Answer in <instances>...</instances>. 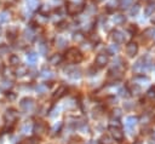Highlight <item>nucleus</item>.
I'll return each instance as SVG.
<instances>
[{"label":"nucleus","instance_id":"1","mask_svg":"<svg viewBox=\"0 0 155 144\" xmlns=\"http://www.w3.org/2000/svg\"><path fill=\"white\" fill-rule=\"evenodd\" d=\"M151 64H153L151 58L149 56H143V57H140L134 63V65H133V73H137V74L138 73H144V71H147V70H149L151 68Z\"/></svg>","mask_w":155,"mask_h":144},{"label":"nucleus","instance_id":"2","mask_svg":"<svg viewBox=\"0 0 155 144\" xmlns=\"http://www.w3.org/2000/svg\"><path fill=\"white\" fill-rule=\"evenodd\" d=\"M65 58H67L68 62H70V63H73V64H78V63H80V62L84 59V54H82V52H81L79 48L71 47V48H69V50L67 51Z\"/></svg>","mask_w":155,"mask_h":144},{"label":"nucleus","instance_id":"3","mask_svg":"<svg viewBox=\"0 0 155 144\" xmlns=\"http://www.w3.org/2000/svg\"><path fill=\"white\" fill-rule=\"evenodd\" d=\"M17 119H18L17 111L13 110V109H8V110L5 113V115H4V120H5V122H6L5 131H7V129L11 131L12 127H13V125H15V122L17 121Z\"/></svg>","mask_w":155,"mask_h":144},{"label":"nucleus","instance_id":"4","mask_svg":"<svg viewBox=\"0 0 155 144\" xmlns=\"http://www.w3.org/2000/svg\"><path fill=\"white\" fill-rule=\"evenodd\" d=\"M65 10H67L68 15H70V16H75V15L81 13V12L85 10V5L68 1V2L65 4Z\"/></svg>","mask_w":155,"mask_h":144},{"label":"nucleus","instance_id":"5","mask_svg":"<svg viewBox=\"0 0 155 144\" xmlns=\"http://www.w3.org/2000/svg\"><path fill=\"white\" fill-rule=\"evenodd\" d=\"M34 105H35V100H34L33 98H29V97L23 98V99L21 100V103H19L21 109H22L23 111H25V113L31 111V110L34 109Z\"/></svg>","mask_w":155,"mask_h":144},{"label":"nucleus","instance_id":"6","mask_svg":"<svg viewBox=\"0 0 155 144\" xmlns=\"http://www.w3.org/2000/svg\"><path fill=\"white\" fill-rule=\"evenodd\" d=\"M33 132L35 133V136L41 137V136L46 134V132H47V125L45 122H42V121L35 122L34 126H33Z\"/></svg>","mask_w":155,"mask_h":144},{"label":"nucleus","instance_id":"7","mask_svg":"<svg viewBox=\"0 0 155 144\" xmlns=\"http://www.w3.org/2000/svg\"><path fill=\"white\" fill-rule=\"evenodd\" d=\"M94 63L99 68L105 67L109 63V54H107V53H98L97 57H96V59H94Z\"/></svg>","mask_w":155,"mask_h":144},{"label":"nucleus","instance_id":"8","mask_svg":"<svg viewBox=\"0 0 155 144\" xmlns=\"http://www.w3.org/2000/svg\"><path fill=\"white\" fill-rule=\"evenodd\" d=\"M110 131L111 137L117 140V142H122L124 140V132L121 131V127H108Z\"/></svg>","mask_w":155,"mask_h":144},{"label":"nucleus","instance_id":"9","mask_svg":"<svg viewBox=\"0 0 155 144\" xmlns=\"http://www.w3.org/2000/svg\"><path fill=\"white\" fill-rule=\"evenodd\" d=\"M138 52V44L134 41H130L126 46V53L128 54V57H134Z\"/></svg>","mask_w":155,"mask_h":144},{"label":"nucleus","instance_id":"10","mask_svg":"<svg viewBox=\"0 0 155 144\" xmlns=\"http://www.w3.org/2000/svg\"><path fill=\"white\" fill-rule=\"evenodd\" d=\"M111 39H113L114 42H116V44H121V42L125 41V35H124V33H122L121 30L115 29V30L111 31Z\"/></svg>","mask_w":155,"mask_h":144},{"label":"nucleus","instance_id":"11","mask_svg":"<svg viewBox=\"0 0 155 144\" xmlns=\"http://www.w3.org/2000/svg\"><path fill=\"white\" fill-rule=\"evenodd\" d=\"M47 21H48L47 16H45V15H42V13H40V12L34 16V23H35L36 25L42 27V25H45V24L47 23Z\"/></svg>","mask_w":155,"mask_h":144},{"label":"nucleus","instance_id":"12","mask_svg":"<svg viewBox=\"0 0 155 144\" xmlns=\"http://www.w3.org/2000/svg\"><path fill=\"white\" fill-rule=\"evenodd\" d=\"M48 62H50L51 65H59L63 62V56L61 53H54V54H52L50 57Z\"/></svg>","mask_w":155,"mask_h":144},{"label":"nucleus","instance_id":"13","mask_svg":"<svg viewBox=\"0 0 155 144\" xmlns=\"http://www.w3.org/2000/svg\"><path fill=\"white\" fill-rule=\"evenodd\" d=\"M127 90H128V92L131 93V94H133V96H139L140 93H142V87L139 86V85H137V83H131V85H128L127 86Z\"/></svg>","mask_w":155,"mask_h":144},{"label":"nucleus","instance_id":"14","mask_svg":"<svg viewBox=\"0 0 155 144\" xmlns=\"http://www.w3.org/2000/svg\"><path fill=\"white\" fill-rule=\"evenodd\" d=\"M67 87L65 86H59L57 90H56V92L53 93V96H52V98L56 100V99H59V98H62V97H64L65 96V93H67Z\"/></svg>","mask_w":155,"mask_h":144},{"label":"nucleus","instance_id":"15","mask_svg":"<svg viewBox=\"0 0 155 144\" xmlns=\"http://www.w3.org/2000/svg\"><path fill=\"white\" fill-rule=\"evenodd\" d=\"M12 86H13V83H12V81L8 80V79H2V80L0 81V90L4 91V92H7L8 90H11Z\"/></svg>","mask_w":155,"mask_h":144},{"label":"nucleus","instance_id":"16","mask_svg":"<svg viewBox=\"0 0 155 144\" xmlns=\"http://www.w3.org/2000/svg\"><path fill=\"white\" fill-rule=\"evenodd\" d=\"M143 35H144L145 39H149V40L155 41V28H154V27H149V28H147V29L144 30Z\"/></svg>","mask_w":155,"mask_h":144},{"label":"nucleus","instance_id":"17","mask_svg":"<svg viewBox=\"0 0 155 144\" xmlns=\"http://www.w3.org/2000/svg\"><path fill=\"white\" fill-rule=\"evenodd\" d=\"M24 39L28 41V42H31L34 39H35V31L33 28H27L24 30Z\"/></svg>","mask_w":155,"mask_h":144},{"label":"nucleus","instance_id":"18","mask_svg":"<svg viewBox=\"0 0 155 144\" xmlns=\"http://www.w3.org/2000/svg\"><path fill=\"white\" fill-rule=\"evenodd\" d=\"M137 122H138V117H136V116H128L126 119V127L131 131L132 128H134V126L137 125Z\"/></svg>","mask_w":155,"mask_h":144},{"label":"nucleus","instance_id":"19","mask_svg":"<svg viewBox=\"0 0 155 144\" xmlns=\"http://www.w3.org/2000/svg\"><path fill=\"white\" fill-rule=\"evenodd\" d=\"M54 44H56V46H57L58 48L63 50V48H65V47H67L68 41H67V39H64V38H62V36H58V38L54 40Z\"/></svg>","mask_w":155,"mask_h":144},{"label":"nucleus","instance_id":"20","mask_svg":"<svg viewBox=\"0 0 155 144\" xmlns=\"http://www.w3.org/2000/svg\"><path fill=\"white\" fill-rule=\"evenodd\" d=\"M149 81V77L148 76H144V75H142V74H138V75H136L134 77H133V82L134 83H137V85H142V83H144V82H148Z\"/></svg>","mask_w":155,"mask_h":144},{"label":"nucleus","instance_id":"21","mask_svg":"<svg viewBox=\"0 0 155 144\" xmlns=\"http://www.w3.org/2000/svg\"><path fill=\"white\" fill-rule=\"evenodd\" d=\"M62 127H63V122H61V121L56 122V123L52 126V128H51V136H53V137L57 136V134L61 132Z\"/></svg>","mask_w":155,"mask_h":144},{"label":"nucleus","instance_id":"22","mask_svg":"<svg viewBox=\"0 0 155 144\" xmlns=\"http://www.w3.org/2000/svg\"><path fill=\"white\" fill-rule=\"evenodd\" d=\"M38 62V54L35 52H30L27 54V63L29 65H34Z\"/></svg>","mask_w":155,"mask_h":144},{"label":"nucleus","instance_id":"23","mask_svg":"<svg viewBox=\"0 0 155 144\" xmlns=\"http://www.w3.org/2000/svg\"><path fill=\"white\" fill-rule=\"evenodd\" d=\"M154 12H155V4H154V2L148 4V5L145 6V8H144V15H145L147 17H149V16H153Z\"/></svg>","mask_w":155,"mask_h":144},{"label":"nucleus","instance_id":"24","mask_svg":"<svg viewBox=\"0 0 155 144\" xmlns=\"http://www.w3.org/2000/svg\"><path fill=\"white\" fill-rule=\"evenodd\" d=\"M139 11H140V5L139 4H134L130 8V16L131 17H136V16H138Z\"/></svg>","mask_w":155,"mask_h":144},{"label":"nucleus","instance_id":"25","mask_svg":"<svg viewBox=\"0 0 155 144\" xmlns=\"http://www.w3.org/2000/svg\"><path fill=\"white\" fill-rule=\"evenodd\" d=\"M68 75H69L71 79H80V77H81V71H80L79 69H76V68L69 69V70H68Z\"/></svg>","mask_w":155,"mask_h":144},{"label":"nucleus","instance_id":"26","mask_svg":"<svg viewBox=\"0 0 155 144\" xmlns=\"http://www.w3.org/2000/svg\"><path fill=\"white\" fill-rule=\"evenodd\" d=\"M113 22H114L115 24H124V23L126 22V17H125L124 15H121V13L115 15V16L113 17Z\"/></svg>","mask_w":155,"mask_h":144},{"label":"nucleus","instance_id":"27","mask_svg":"<svg viewBox=\"0 0 155 144\" xmlns=\"http://www.w3.org/2000/svg\"><path fill=\"white\" fill-rule=\"evenodd\" d=\"M73 39H74L75 42H78V44H82L84 40H85V35H84V33H81V31H76V33H74Z\"/></svg>","mask_w":155,"mask_h":144},{"label":"nucleus","instance_id":"28","mask_svg":"<svg viewBox=\"0 0 155 144\" xmlns=\"http://www.w3.org/2000/svg\"><path fill=\"white\" fill-rule=\"evenodd\" d=\"M17 70L15 71V74L17 76H24L25 74H28V68L25 65H17Z\"/></svg>","mask_w":155,"mask_h":144},{"label":"nucleus","instance_id":"29","mask_svg":"<svg viewBox=\"0 0 155 144\" xmlns=\"http://www.w3.org/2000/svg\"><path fill=\"white\" fill-rule=\"evenodd\" d=\"M38 50H39V52L41 53V54H47V52H48V46H47V44L45 42V41H41L40 44H39V46H38Z\"/></svg>","mask_w":155,"mask_h":144},{"label":"nucleus","instance_id":"30","mask_svg":"<svg viewBox=\"0 0 155 144\" xmlns=\"http://www.w3.org/2000/svg\"><path fill=\"white\" fill-rule=\"evenodd\" d=\"M17 35H18V31L16 28H10L7 30V39L8 40H15L17 38Z\"/></svg>","mask_w":155,"mask_h":144},{"label":"nucleus","instance_id":"31","mask_svg":"<svg viewBox=\"0 0 155 144\" xmlns=\"http://www.w3.org/2000/svg\"><path fill=\"white\" fill-rule=\"evenodd\" d=\"M88 39H90V41H91L93 45H97V44L101 42V36H99L97 33H91L90 36H88Z\"/></svg>","mask_w":155,"mask_h":144},{"label":"nucleus","instance_id":"32","mask_svg":"<svg viewBox=\"0 0 155 144\" xmlns=\"http://www.w3.org/2000/svg\"><path fill=\"white\" fill-rule=\"evenodd\" d=\"M54 76V74H53V71H51L50 69H42V71H41V77H44V79H47V80H50V79H52Z\"/></svg>","mask_w":155,"mask_h":144},{"label":"nucleus","instance_id":"33","mask_svg":"<svg viewBox=\"0 0 155 144\" xmlns=\"http://www.w3.org/2000/svg\"><path fill=\"white\" fill-rule=\"evenodd\" d=\"M98 143H99V144H113V139H111V137H109L108 134H103V136L99 138Z\"/></svg>","mask_w":155,"mask_h":144},{"label":"nucleus","instance_id":"34","mask_svg":"<svg viewBox=\"0 0 155 144\" xmlns=\"http://www.w3.org/2000/svg\"><path fill=\"white\" fill-rule=\"evenodd\" d=\"M51 11H52V8H51V6H50V5H42V6H40V7H39V12H40V13H42V15H45V16L50 15V13H51Z\"/></svg>","mask_w":155,"mask_h":144},{"label":"nucleus","instance_id":"35","mask_svg":"<svg viewBox=\"0 0 155 144\" xmlns=\"http://www.w3.org/2000/svg\"><path fill=\"white\" fill-rule=\"evenodd\" d=\"M27 6L29 10H36L39 7V0H27Z\"/></svg>","mask_w":155,"mask_h":144},{"label":"nucleus","instance_id":"36","mask_svg":"<svg viewBox=\"0 0 155 144\" xmlns=\"http://www.w3.org/2000/svg\"><path fill=\"white\" fill-rule=\"evenodd\" d=\"M122 116V110L120 108H115L111 110V119H120Z\"/></svg>","mask_w":155,"mask_h":144},{"label":"nucleus","instance_id":"37","mask_svg":"<svg viewBox=\"0 0 155 144\" xmlns=\"http://www.w3.org/2000/svg\"><path fill=\"white\" fill-rule=\"evenodd\" d=\"M8 19H10V12L8 11H2L0 13V24L8 22Z\"/></svg>","mask_w":155,"mask_h":144},{"label":"nucleus","instance_id":"38","mask_svg":"<svg viewBox=\"0 0 155 144\" xmlns=\"http://www.w3.org/2000/svg\"><path fill=\"white\" fill-rule=\"evenodd\" d=\"M132 5H133V0H120L119 1V6L121 8H128Z\"/></svg>","mask_w":155,"mask_h":144},{"label":"nucleus","instance_id":"39","mask_svg":"<svg viewBox=\"0 0 155 144\" xmlns=\"http://www.w3.org/2000/svg\"><path fill=\"white\" fill-rule=\"evenodd\" d=\"M119 50H120V47H119V45L115 42V44H111V45H109L108 46V52L109 53H111V54H115V53H117L119 52Z\"/></svg>","mask_w":155,"mask_h":144},{"label":"nucleus","instance_id":"40","mask_svg":"<svg viewBox=\"0 0 155 144\" xmlns=\"http://www.w3.org/2000/svg\"><path fill=\"white\" fill-rule=\"evenodd\" d=\"M48 87H50V85H47V83H39L36 86V91H38V93H45V92H47Z\"/></svg>","mask_w":155,"mask_h":144},{"label":"nucleus","instance_id":"41","mask_svg":"<svg viewBox=\"0 0 155 144\" xmlns=\"http://www.w3.org/2000/svg\"><path fill=\"white\" fill-rule=\"evenodd\" d=\"M19 63H21V59H19V57H18L17 54H12V56L10 57V64H11V65L17 67V65H19Z\"/></svg>","mask_w":155,"mask_h":144},{"label":"nucleus","instance_id":"42","mask_svg":"<svg viewBox=\"0 0 155 144\" xmlns=\"http://www.w3.org/2000/svg\"><path fill=\"white\" fill-rule=\"evenodd\" d=\"M39 143H40V139H39V137H36V136L29 137V138L25 139V142H24V144H39Z\"/></svg>","mask_w":155,"mask_h":144},{"label":"nucleus","instance_id":"43","mask_svg":"<svg viewBox=\"0 0 155 144\" xmlns=\"http://www.w3.org/2000/svg\"><path fill=\"white\" fill-rule=\"evenodd\" d=\"M150 120H151V115L148 113H144V115H142V117H140V122L144 125H148L150 122Z\"/></svg>","mask_w":155,"mask_h":144},{"label":"nucleus","instance_id":"44","mask_svg":"<svg viewBox=\"0 0 155 144\" xmlns=\"http://www.w3.org/2000/svg\"><path fill=\"white\" fill-rule=\"evenodd\" d=\"M147 98H149V99H155V87L153 86V87H150L148 91H147Z\"/></svg>","mask_w":155,"mask_h":144},{"label":"nucleus","instance_id":"45","mask_svg":"<svg viewBox=\"0 0 155 144\" xmlns=\"http://www.w3.org/2000/svg\"><path fill=\"white\" fill-rule=\"evenodd\" d=\"M8 52H10V47H8L7 45L1 44V45H0V56H5V54H7Z\"/></svg>","mask_w":155,"mask_h":144},{"label":"nucleus","instance_id":"46","mask_svg":"<svg viewBox=\"0 0 155 144\" xmlns=\"http://www.w3.org/2000/svg\"><path fill=\"white\" fill-rule=\"evenodd\" d=\"M117 6H119V0H113L111 2H109V4H108V6H107V7H108V10H109V11H113V10H114V8H116Z\"/></svg>","mask_w":155,"mask_h":144},{"label":"nucleus","instance_id":"47","mask_svg":"<svg viewBox=\"0 0 155 144\" xmlns=\"http://www.w3.org/2000/svg\"><path fill=\"white\" fill-rule=\"evenodd\" d=\"M109 127H121V123L117 119H111L109 122Z\"/></svg>","mask_w":155,"mask_h":144},{"label":"nucleus","instance_id":"48","mask_svg":"<svg viewBox=\"0 0 155 144\" xmlns=\"http://www.w3.org/2000/svg\"><path fill=\"white\" fill-rule=\"evenodd\" d=\"M127 29H128V31H130L132 35H134V34L138 31V27H137L136 24H130V25L127 27Z\"/></svg>","mask_w":155,"mask_h":144},{"label":"nucleus","instance_id":"49","mask_svg":"<svg viewBox=\"0 0 155 144\" xmlns=\"http://www.w3.org/2000/svg\"><path fill=\"white\" fill-rule=\"evenodd\" d=\"M119 94H120L121 97H128V96H130V92H128L127 87H122V88L119 90Z\"/></svg>","mask_w":155,"mask_h":144},{"label":"nucleus","instance_id":"50","mask_svg":"<svg viewBox=\"0 0 155 144\" xmlns=\"http://www.w3.org/2000/svg\"><path fill=\"white\" fill-rule=\"evenodd\" d=\"M31 129V123L30 122H25L24 125H23V127H22V133H27V132H29Z\"/></svg>","mask_w":155,"mask_h":144},{"label":"nucleus","instance_id":"51","mask_svg":"<svg viewBox=\"0 0 155 144\" xmlns=\"http://www.w3.org/2000/svg\"><path fill=\"white\" fill-rule=\"evenodd\" d=\"M4 73H5V74H4V75H5V79H8V80H11V81L15 79V76L12 75V71H11V70H5Z\"/></svg>","mask_w":155,"mask_h":144},{"label":"nucleus","instance_id":"52","mask_svg":"<svg viewBox=\"0 0 155 144\" xmlns=\"http://www.w3.org/2000/svg\"><path fill=\"white\" fill-rule=\"evenodd\" d=\"M67 27H68V23L64 22V21H61V22L57 23V28H58V29H65Z\"/></svg>","mask_w":155,"mask_h":144},{"label":"nucleus","instance_id":"53","mask_svg":"<svg viewBox=\"0 0 155 144\" xmlns=\"http://www.w3.org/2000/svg\"><path fill=\"white\" fill-rule=\"evenodd\" d=\"M87 73H88V75H96V74H97V69H96V67H93V68H90Z\"/></svg>","mask_w":155,"mask_h":144},{"label":"nucleus","instance_id":"54","mask_svg":"<svg viewBox=\"0 0 155 144\" xmlns=\"http://www.w3.org/2000/svg\"><path fill=\"white\" fill-rule=\"evenodd\" d=\"M6 97H7L8 99H15V98H16V94H15V93H12V92H8V91H7Z\"/></svg>","mask_w":155,"mask_h":144},{"label":"nucleus","instance_id":"55","mask_svg":"<svg viewBox=\"0 0 155 144\" xmlns=\"http://www.w3.org/2000/svg\"><path fill=\"white\" fill-rule=\"evenodd\" d=\"M148 144H155V138H150L149 142H148Z\"/></svg>","mask_w":155,"mask_h":144},{"label":"nucleus","instance_id":"56","mask_svg":"<svg viewBox=\"0 0 155 144\" xmlns=\"http://www.w3.org/2000/svg\"><path fill=\"white\" fill-rule=\"evenodd\" d=\"M4 71V64H2V62L0 61V74Z\"/></svg>","mask_w":155,"mask_h":144},{"label":"nucleus","instance_id":"57","mask_svg":"<svg viewBox=\"0 0 155 144\" xmlns=\"http://www.w3.org/2000/svg\"><path fill=\"white\" fill-rule=\"evenodd\" d=\"M151 23H153V24H154V25H155V16H154V17H153V18H151Z\"/></svg>","mask_w":155,"mask_h":144},{"label":"nucleus","instance_id":"58","mask_svg":"<svg viewBox=\"0 0 155 144\" xmlns=\"http://www.w3.org/2000/svg\"><path fill=\"white\" fill-rule=\"evenodd\" d=\"M69 144H76V142H74V140H73V142H70Z\"/></svg>","mask_w":155,"mask_h":144},{"label":"nucleus","instance_id":"59","mask_svg":"<svg viewBox=\"0 0 155 144\" xmlns=\"http://www.w3.org/2000/svg\"><path fill=\"white\" fill-rule=\"evenodd\" d=\"M97 2H102V1H104V0H96Z\"/></svg>","mask_w":155,"mask_h":144}]
</instances>
